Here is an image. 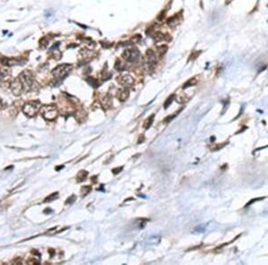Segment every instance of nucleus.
Listing matches in <instances>:
<instances>
[{
    "label": "nucleus",
    "instance_id": "nucleus-1",
    "mask_svg": "<svg viewBox=\"0 0 268 265\" xmlns=\"http://www.w3.org/2000/svg\"><path fill=\"white\" fill-rule=\"evenodd\" d=\"M72 70V66L67 63L60 64L52 71L53 76L56 79H64L68 75Z\"/></svg>",
    "mask_w": 268,
    "mask_h": 265
},
{
    "label": "nucleus",
    "instance_id": "nucleus-2",
    "mask_svg": "<svg viewBox=\"0 0 268 265\" xmlns=\"http://www.w3.org/2000/svg\"><path fill=\"white\" fill-rule=\"evenodd\" d=\"M41 108V104L38 101H31L24 104L23 108V112L27 115V116H35L37 112Z\"/></svg>",
    "mask_w": 268,
    "mask_h": 265
},
{
    "label": "nucleus",
    "instance_id": "nucleus-3",
    "mask_svg": "<svg viewBox=\"0 0 268 265\" xmlns=\"http://www.w3.org/2000/svg\"><path fill=\"white\" fill-rule=\"evenodd\" d=\"M43 118L46 121H54L57 117V110L54 105H46L40 108Z\"/></svg>",
    "mask_w": 268,
    "mask_h": 265
},
{
    "label": "nucleus",
    "instance_id": "nucleus-4",
    "mask_svg": "<svg viewBox=\"0 0 268 265\" xmlns=\"http://www.w3.org/2000/svg\"><path fill=\"white\" fill-rule=\"evenodd\" d=\"M20 81L23 83V89L25 91H29L33 84V76L30 71H24L19 77Z\"/></svg>",
    "mask_w": 268,
    "mask_h": 265
},
{
    "label": "nucleus",
    "instance_id": "nucleus-5",
    "mask_svg": "<svg viewBox=\"0 0 268 265\" xmlns=\"http://www.w3.org/2000/svg\"><path fill=\"white\" fill-rule=\"evenodd\" d=\"M139 51L136 48H131L127 49L123 52V57L125 59L127 62L129 63H136L139 59Z\"/></svg>",
    "mask_w": 268,
    "mask_h": 265
},
{
    "label": "nucleus",
    "instance_id": "nucleus-6",
    "mask_svg": "<svg viewBox=\"0 0 268 265\" xmlns=\"http://www.w3.org/2000/svg\"><path fill=\"white\" fill-rule=\"evenodd\" d=\"M118 82L123 85V87L127 88V87H131V86L133 85L134 83V79L130 75V74H122L120 75L117 79Z\"/></svg>",
    "mask_w": 268,
    "mask_h": 265
},
{
    "label": "nucleus",
    "instance_id": "nucleus-7",
    "mask_svg": "<svg viewBox=\"0 0 268 265\" xmlns=\"http://www.w3.org/2000/svg\"><path fill=\"white\" fill-rule=\"evenodd\" d=\"M11 89H12V92L15 96H20L22 94V92L24 89H23V83L21 82V81H20V79H16L13 81V83L11 85Z\"/></svg>",
    "mask_w": 268,
    "mask_h": 265
},
{
    "label": "nucleus",
    "instance_id": "nucleus-8",
    "mask_svg": "<svg viewBox=\"0 0 268 265\" xmlns=\"http://www.w3.org/2000/svg\"><path fill=\"white\" fill-rule=\"evenodd\" d=\"M129 96H130V93H129V90L127 89H122L121 90L118 91V94H117L118 99L122 102L126 101L127 98L129 97Z\"/></svg>",
    "mask_w": 268,
    "mask_h": 265
},
{
    "label": "nucleus",
    "instance_id": "nucleus-9",
    "mask_svg": "<svg viewBox=\"0 0 268 265\" xmlns=\"http://www.w3.org/2000/svg\"><path fill=\"white\" fill-rule=\"evenodd\" d=\"M147 63H149L150 65H154L157 62V56L155 52L153 50L149 49L147 52Z\"/></svg>",
    "mask_w": 268,
    "mask_h": 265
},
{
    "label": "nucleus",
    "instance_id": "nucleus-10",
    "mask_svg": "<svg viewBox=\"0 0 268 265\" xmlns=\"http://www.w3.org/2000/svg\"><path fill=\"white\" fill-rule=\"evenodd\" d=\"M87 176H88V172H87L86 170H80L79 172V174L77 175V181L82 182V181L85 180Z\"/></svg>",
    "mask_w": 268,
    "mask_h": 265
},
{
    "label": "nucleus",
    "instance_id": "nucleus-11",
    "mask_svg": "<svg viewBox=\"0 0 268 265\" xmlns=\"http://www.w3.org/2000/svg\"><path fill=\"white\" fill-rule=\"evenodd\" d=\"M9 74H10L9 71L6 68L1 69L0 70V81H1V79H6L9 77Z\"/></svg>",
    "mask_w": 268,
    "mask_h": 265
},
{
    "label": "nucleus",
    "instance_id": "nucleus-12",
    "mask_svg": "<svg viewBox=\"0 0 268 265\" xmlns=\"http://www.w3.org/2000/svg\"><path fill=\"white\" fill-rule=\"evenodd\" d=\"M154 117H155V115L154 114H152L150 117H149L146 120V122H145V123H144V129H146V130H147L149 129L150 126L152 125V123H153V121H154Z\"/></svg>",
    "mask_w": 268,
    "mask_h": 265
},
{
    "label": "nucleus",
    "instance_id": "nucleus-13",
    "mask_svg": "<svg viewBox=\"0 0 268 265\" xmlns=\"http://www.w3.org/2000/svg\"><path fill=\"white\" fill-rule=\"evenodd\" d=\"M167 24H168L170 27H174L177 24V18L176 16H172L171 18H169L167 20Z\"/></svg>",
    "mask_w": 268,
    "mask_h": 265
},
{
    "label": "nucleus",
    "instance_id": "nucleus-14",
    "mask_svg": "<svg viewBox=\"0 0 268 265\" xmlns=\"http://www.w3.org/2000/svg\"><path fill=\"white\" fill-rule=\"evenodd\" d=\"M155 40L156 41H163L165 40V36L162 32H157L155 34Z\"/></svg>",
    "mask_w": 268,
    "mask_h": 265
},
{
    "label": "nucleus",
    "instance_id": "nucleus-15",
    "mask_svg": "<svg viewBox=\"0 0 268 265\" xmlns=\"http://www.w3.org/2000/svg\"><path fill=\"white\" fill-rule=\"evenodd\" d=\"M102 104H103L104 106H106V107L111 106V104H112L111 98H110L108 96H106L103 99V100H102Z\"/></svg>",
    "mask_w": 268,
    "mask_h": 265
},
{
    "label": "nucleus",
    "instance_id": "nucleus-16",
    "mask_svg": "<svg viewBox=\"0 0 268 265\" xmlns=\"http://www.w3.org/2000/svg\"><path fill=\"white\" fill-rule=\"evenodd\" d=\"M206 230V228L205 226H202V225H200V226H198L196 227L195 229H193V232L194 233H202Z\"/></svg>",
    "mask_w": 268,
    "mask_h": 265
},
{
    "label": "nucleus",
    "instance_id": "nucleus-17",
    "mask_svg": "<svg viewBox=\"0 0 268 265\" xmlns=\"http://www.w3.org/2000/svg\"><path fill=\"white\" fill-rule=\"evenodd\" d=\"M197 83V81L195 79H190L189 81H188L184 86H183V89H185V88H188V87H190V86H193V85H195Z\"/></svg>",
    "mask_w": 268,
    "mask_h": 265
},
{
    "label": "nucleus",
    "instance_id": "nucleus-18",
    "mask_svg": "<svg viewBox=\"0 0 268 265\" xmlns=\"http://www.w3.org/2000/svg\"><path fill=\"white\" fill-rule=\"evenodd\" d=\"M90 191H91V187H90V186H84V187L82 188V192L83 195L89 194Z\"/></svg>",
    "mask_w": 268,
    "mask_h": 265
},
{
    "label": "nucleus",
    "instance_id": "nucleus-19",
    "mask_svg": "<svg viewBox=\"0 0 268 265\" xmlns=\"http://www.w3.org/2000/svg\"><path fill=\"white\" fill-rule=\"evenodd\" d=\"M87 81H88L90 84H91L92 86H94V87H98V82L93 78H89L88 79H87Z\"/></svg>",
    "mask_w": 268,
    "mask_h": 265
},
{
    "label": "nucleus",
    "instance_id": "nucleus-20",
    "mask_svg": "<svg viewBox=\"0 0 268 265\" xmlns=\"http://www.w3.org/2000/svg\"><path fill=\"white\" fill-rule=\"evenodd\" d=\"M56 196H57V193H53V194H52L51 196H49L48 198H46V202L55 200V198H56Z\"/></svg>",
    "mask_w": 268,
    "mask_h": 265
},
{
    "label": "nucleus",
    "instance_id": "nucleus-21",
    "mask_svg": "<svg viewBox=\"0 0 268 265\" xmlns=\"http://www.w3.org/2000/svg\"><path fill=\"white\" fill-rule=\"evenodd\" d=\"M172 99H173V96H170L168 99H167L166 102H165V108H167V107L169 106V104H171V103H172Z\"/></svg>",
    "mask_w": 268,
    "mask_h": 265
},
{
    "label": "nucleus",
    "instance_id": "nucleus-22",
    "mask_svg": "<svg viewBox=\"0 0 268 265\" xmlns=\"http://www.w3.org/2000/svg\"><path fill=\"white\" fill-rule=\"evenodd\" d=\"M74 199H75V196H72L71 197H69V198H68V201H66V204L73 203V202H74Z\"/></svg>",
    "mask_w": 268,
    "mask_h": 265
},
{
    "label": "nucleus",
    "instance_id": "nucleus-23",
    "mask_svg": "<svg viewBox=\"0 0 268 265\" xmlns=\"http://www.w3.org/2000/svg\"><path fill=\"white\" fill-rule=\"evenodd\" d=\"M123 170V167H118V168H116V169H113L112 171L115 174H117V173H119V172Z\"/></svg>",
    "mask_w": 268,
    "mask_h": 265
}]
</instances>
